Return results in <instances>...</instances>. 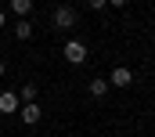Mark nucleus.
Segmentation results:
<instances>
[{"label": "nucleus", "instance_id": "nucleus-1", "mask_svg": "<svg viewBox=\"0 0 155 137\" xmlns=\"http://www.w3.org/2000/svg\"><path fill=\"white\" fill-rule=\"evenodd\" d=\"M51 25H54V29H61V33H65V29H72V25H76V11H72L69 4L54 7V15H51Z\"/></svg>", "mask_w": 155, "mask_h": 137}, {"label": "nucleus", "instance_id": "nucleus-2", "mask_svg": "<svg viewBox=\"0 0 155 137\" xmlns=\"http://www.w3.org/2000/svg\"><path fill=\"white\" fill-rule=\"evenodd\" d=\"M61 54H65V62L83 65V62H87V43H83V40H69V43L61 47Z\"/></svg>", "mask_w": 155, "mask_h": 137}, {"label": "nucleus", "instance_id": "nucleus-3", "mask_svg": "<svg viewBox=\"0 0 155 137\" xmlns=\"http://www.w3.org/2000/svg\"><path fill=\"white\" fill-rule=\"evenodd\" d=\"M18 115H22V123H25V126H36L40 115H43V108H40L36 101H25L22 108H18Z\"/></svg>", "mask_w": 155, "mask_h": 137}, {"label": "nucleus", "instance_id": "nucleus-4", "mask_svg": "<svg viewBox=\"0 0 155 137\" xmlns=\"http://www.w3.org/2000/svg\"><path fill=\"white\" fill-rule=\"evenodd\" d=\"M130 83H134V72H130L126 65H116V68H112V76H108V87H130Z\"/></svg>", "mask_w": 155, "mask_h": 137}, {"label": "nucleus", "instance_id": "nucleus-5", "mask_svg": "<svg viewBox=\"0 0 155 137\" xmlns=\"http://www.w3.org/2000/svg\"><path fill=\"white\" fill-rule=\"evenodd\" d=\"M11 112H18V94L4 90V94H0V115H11Z\"/></svg>", "mask_w": 155, "mask_h": 137}, {"label": "nucleus", "instance_id": "nucleus-6", "mask_svg": "<svg viewBox=\"0 0 155 137\" xmlns=\"http://www.w3.org/2000/svg\"><path fill=\"white\" fill-rule=\"evenodd\" d=\"M87 90H90V98H105L108 94V79H90Z\"/></svg>", "mask_w": 155, "mask_h": 137}, {"label": "nucleus", "instance_id": "nucleus-7", "mask_svg": "<svg viewBox=\"0 0 155 137\" xmlns=\"http://www.w3.org/2000/svg\"><path fill=\"white\" fill-rule=\"evenodd\" d=\"M11 11H15L18 18H29V15H33V0H11Z\"/></svg>", "mask_w": 155, "mask_h": 137}, {"label": "nucleus", "instance_id": "nucleus-8", "mask_svg": "<svg viewBox=\"0 0 155 137\" xmlns=\"http://www.w3.org/2000/svg\"><path fill=\"white\" fill-rule=\"evenodd\" d=\"M15 36H18V40H29V36H33V22H29V18L15 22Z\"/></svg>", "mask_w": 155, "mask_h": 137}, {"label": "nucleus", "instance_id": "nucleus-9", "mask_svg": "<svg viewBox=\"0 0 155 137\" xmlns=\"http://www.w3.org/2000/svg\"><path fill=\"white\" fill-rule=\"evenodd\" d=\"M18 101H36V83H22V90H18Z\"/></svg>", "mask_w": 155, "mask_h": 137}, {"label": "nucleus", "instance_id": "nucleus-10", "mask_svg": "<svg viewBox=\"0 0 155 137\" xmlns=\"http://www.w3.org/2000/svg\"><path fill=\"white\" fill-rule=\"evenodd\" d=\"M87 7L90 11H101V7H108V0H87Z\"/></svg>", "mask_w": 155, "mask_h": 137}, {"label": "nucleus", "instance_id": "nucleus-11", "mask_svg": "<svg viewBox=\"0 0 155 137\" xmlns=\"http://www.w3.org/2000/svg\"><path fill=\"white\" fill-rule=\"evenodd\" d=\"M108 4H112V7H126V0H108Z\"/></svg>", "mask_w": 155, "mask_h": 137}, {"label": "nucleus", "instance_id": "nucleus-12", "mask_svg": "<svg viewBox=\"0 0 155 137\" xmlns=\"http://www.w3.org/2000/svg\"><path fill=\"white\" fill-rule=\"evenodd\" d=\"M4 25H7V15H4V11H0V29H4Z\"/></svg>", "mask_w": 155, "mask_h": 137}, {"label": "nucleus", "instance_id": "nucleus-13", "mask_svg": "<svg viewBox=\"0 0 155 137\" xmlns=\"http://www.w3.org/2000/svg\"><path fill=\"white\" fill-rule=\"evenodd\" d=\"M4 72H7V65H4V62H0V79H4Z\"/></svg>", "mask_w": 155, "mask_h": 137}]
</instances>
